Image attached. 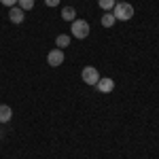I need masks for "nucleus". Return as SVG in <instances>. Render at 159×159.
<instances>
[{"label":"nucleus","mask_w":159,"mask_h":159,"mask_svg":"<svg viewBox=\"0 0 159 159\" xmlns=\"http://www.w3.org/2000/svg\"><path fill=\"white\" fill-rule=\"evenodd\" d=\"M98 91L100 93H110V91H112V89H115V81H112V79H108V76H104V79H100L98 81Z\"/></svg>","instance_id":"6"},{"label":"nucleus","mask_w":159,"mask_h":159,"mask_svg":"<svg viewBox=\"0 0 159 159\" xmlns=\"http://www.w3.org/2000/svg\"><path fill=\"white\" fill-rule=\"evenodd\" d=\"M98 4H100V9H102V11L110 13V11H112V7H115L117 2H115V0H98Z\"/></svg>","instance_id":"11"},{"label":"nucleus","mask_w":159,"mask_h":159,"mask_svg":"<svg viewBox=\"0 0 159 159\" xmlns=\"http://www.w3.org/2000/svg\"><path fill=\"white\" fill-rule=\"evenodd\" d=\"M47 64H49V66H53V68L61 66V64H64V51H61V49L49 51V53H47Z\"/></svg>","instance_id":"4"},{"label":"nucleus","mask_w":159,"mask_h":159,"mask_svg":"<svg viewBox=\"0 0 159 159\" xmlns=\"http://www.w3.org/2000/svg\"><path fill=\"white\" fill-rule=\"evenodd\" d=\"M100 21H102V25H104V28H112V25H115V21H117V19H115V15H112V13H104V15H102V19H100Z\"/></svg>","instance_id":"10"},{"label":"nucleus","mask_w":159,"mask_h":159,"mask_svg":"<svg viewBox=\"0 0 159 159\" xmlns=\"http://www.w3.org/2000/svg\"><path fill=\"white\" fill-rule=\"evenodd\" d=\"M55 47H57V49H66V47H70V36H68V34H57V36H55Z\"/></svg>","instance_id":"8"},{"label":"nucleus","mask_w":159,"mask_h":159,"mask_svg":"<svg viewBox=\"0 0 159 159\" xmlns=\"http://www.w3.org/2000/svg\"><path fill=\"white\" fill-rule=\"evenodd\" d=\"M0 4H4V7H9V9H11V7L17 4V0H0Z\"/></svg>","instance_id":"13"},{"label":"nucleus","mask_w":159,"mask_h":159,"mask_svg":"<svg viewBox=\"0 0 159 159\" xmlns=\"http://www.w3.org/2000/svg\"><path fill=\"white\" fill-rule=\"evenodd\" d=\"M112 15H115V19H119V21H129L132 17H134V7L129 4V2H117L115 7H112Z\"/></svg>","instance_id":"1"},{"label":"nucleus","mask_w":159,"mask_h":159,"mask_svg":"<svg viewBox=\"0 0 159 159\" xmlns=\"http://www.w3.org/2000/svg\"><path fill=\"white\" fill-rule=\"evenodd\" d=\"M17 7L24 11H30V9H34V0H17Z\"/></svg>","instance_id":"12"},{"label":"nucleus","mask_w":159,"mask_h":159,"mask_svg":"<svg viewBox=\"0 0 159 159\" xmlns=\"http://www.w3.org/2000/svg\"><path fill=\"white\" fill-rule=\"evenodd\" d=\"M81 79L85 81V85H98L100 72L93 68V66H85V68H83V72H81Z\"/></svg>","instance_id":"3"},{"label":"nucleus","mask_w":159,"mask_h":159,"mask_svg":"<svg viewBox=\"0 0 159 159\" xmlns=\"http://www.w3.org/2000/svg\"><path fill=\"white\" fill-rule=\"evenodd\" d=\"M61 19L64 21H74L76 19V11H74L72 7H64L61 9Z\"/></svg>","instance_id":"9"},{"label":"nucleus","mask_w":159,"mask_h":159,"mask_svg":"<svg viewBox=\"0 0 159 159\" xmlns=\"http://www.w3.org/2000/svg\"><path fill=\"white\" fill-rule=\"evenodd\" d=\"M89 30L91 28H89V24H87L85 19H74L72 21V36L74 38H81V40L87 38L89 36Z\"/></svg>","instance_id":"2"},{"label":"nucleus","mask_w":159,"mask_h":159,"mask_svg":"<svg viewBox=\"0 0 159 159\" xmlns=\"http://www.w3.org/2000/svg\"><path fill=\"white\" fill-rule=\"evenodd\" d=\"M9 19H11L13 24H24L25 11H24V9H19V7L15 4V7H11V9H9Z\"/></svg>","instance_id":"5"},{"label":"nucleus","mask_w":159,"mask_h":159,"mask_svg":"<svg viewBox=\"0 0 159 159\" xmlns=\"http://www.w3.org/2000/svg\"><path fill=\"white\" fill-rule=\"evenodd\" d=\"M45 4H47V7H57L60 0H45Z\"/></svg>","instance_id":"14"},{"label":"nucleus","mask_w":159,"mask_h":159,"mask_svg":"<svg viewBox=\"0 0 159 159\" xmlns=\"http://www.w3.org/2000/svg\"><path fill=\"white\" fill-rule=\"evenodd\" d=\"M13 117V110L11 106H7V104H0V123H9Z\"/></svg>","instance_id":"7"}]
</instances>
